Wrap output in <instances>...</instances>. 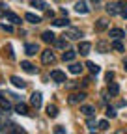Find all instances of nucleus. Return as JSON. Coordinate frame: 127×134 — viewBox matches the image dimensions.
<instances>
[{
  "instance_id": "nucleus-1",
  "label": "nucleus",
  "mask_w": 127,
  "mask_h": 134,
  "mask_svg": "<svg viewBox=\"0 0 127 134\" xmlns=\"http://www.w3.org/2000/svg\"><path fill=\"white\" fill-rule=\"evenodd\" d=\"M64 37H67V39H81L82 37V32L78 28H67L66 34H64Z\"/></svg>"
},
{
  "instance_id": "nucleus-2",
  "label": "nucleus",
  "mask_w": 127,
  "mask_h": 134,
  "mask_svg": "<svg viewBox=\"0 0 127 134\" xmlns=\"http://www.w3.org/2000/svg\"><path fill=\"white\" fill-rule=\"evenodd\" d=\"M41 60H43V63L45 65H49V63H54V54L51 52V50L49 48H47V50H43V52H41Z\"/></svg>"
},
{
  "instance_id": "nucleus-3",
  "label": "nucleus",
  "mask_w": 127,
  "mask_h": 134,
  "mask_svg": "<svg viewBox=\"0 0 127 134\" xmlns=\"http://www.w3.org/2000/svg\"><path fill=\"white\" fill-rule=\"evenodd\" d=\"M30 104L34 106V108H39V106H41V93H39V91L32 93V97H30Z\"/></svg>"
},
{
  "instance_id": "nucleus-4",
  "label": "nucleus",
  "mask_w": 127,
  "mask_h": 134,
  "mask_svg": "<svg viewBox=\"0 0 127 134\" xmlns=\"http://www.w3.org/2000/svg\"><path fill=\"white\" fill-rule=\"evenodd\" d=\"M51 78H52L54 82H60V84H62V82H67V80H66V75H64L62 71H58V69H54V71L51 73Z\"/></svg>"
},
{
  "instance_id": "nucleus-5",
  "label": "nucleus",
  "mask_w": 127,
  "mask_h": 134,
  "mask_svg": "<svg viewBox=\"0 0 127 134\" xmlns=\"http://www.w3.org/2000/svg\"><path fill=\"white\" fill-rule=\"evenodd\" d=\"M38 50H39V48H38L36 43H26V45H24V52H26L28 56H36Z\"/></svg>"
},
{
  "instance_id": "nucleus-6",
  "label": "nucleus",
  "mask_w": 127,
  "mask_h": 134,
  "mask_svg": "<svg viewBox=\"0 0 127 134\" xmlns=\"http://www.w3.org/2000/svg\"><path fill=\"white\" fill-rule=\"evenodd\" d=\"M6 21H9L11 24H21V17L11 13V11H6Z\"/></svg>"
},
{
  "instance_id": "nucleus-7",
  "label": "nucleus",
  "mask_w": 127,
  "mask_h": 134,
  "mask_svg": "<svg viewBox=\"0 0 127 134\" xmlns=\"http://www.w3.org/2000/svg\"><path fill=\"white\" fill-rule=\"evenodd\" d=\"M121 8H123L121 4H108V6H107V11H108L110 15H116V13H121V11H123Z\"/></svg>"
},
{
  "instance_id": "nucleus-8",
  "label": "nucleus",
  "mask_w": 127,
  "mask_h": 134,
  "mask_svg": "<svg viewBox=\"0 0 127 134\" xmlns=\"http://www.w3.org/2000/svg\"><path fill=\"white\" fill-rule=\"evenodd\" d=\"M90 48H92V45H90L88 41H82V43H78V52H81L82 56L90 54Z\"/></svg>"
},
{
  "instance_id": "nucleus-9",
  "label": "nucleus",
  "mask_w": 127,
  "mask_h": 134,
  "mask_svg": "<svg viewBox=\"0 0 127 134\" xmlns=\"http://www.w3.org/2000/svg\"><path fill=\"white\" fill-rule=\"evenodd\" d=\"M84 99H86V93H73L69 97V103L71 104H77V103H81V100H84Z\"/></svg>"
},
{
  "instance_id": "nucleus-10",
  "label": "nucleus",
  "mask_w": 127,
  "mask_h": 134,
  "mask_svg": "<svg viewBox=\"0 0 127 134\" xmlns=\"http://www.w3.org/2000/svg\"><path fill=\"white\" fill-rule=\"evenodd\" d=\"M123 36H125V32L121 28H112V30H110V37H112V39H121Z\"/></svg>"
},
{
  "instance_id": "nucleus-11",
  "label": "nucleus",
  "mask_w": 127,
  "mask_h": 134,
  "mask_svg": "<svg viewBox=\"0 0 127 134\" xmlns=\"http://www.w3.org/2000/svg\"><path fill=\"white\" fill-rule=\"evenodd\" d=\"M24 19H26L28 23H32V24H39V23H41V17H38V15H34V13H26Z\"/></svg>"
},
{
  "instance_id": "nucleus-12",
  "label": "nucleus",
  "mask_w": 127,
  "mask_h": 134,
  "mask_svg": "<svg viewBox=\"0 0 127 134\" xmlns=\"http://www.w3.org/2000/svg\"><path fill=\"white\" fill-rule=\"evenodd\" d=\"M41 39H43L45 43H52L56 37H54V34H52L51 30H47V32H43V34H41Z\"/></svg>"
},
{
  "instance_id": "nucleus-13",
  "label": "nucleus",
  "mask_w": 127,
  "mask_h": 134,
  "mask_svg": "<svg viewBox=\"0 0 127 134\" xmlns=\"http://www.w3.org/2000/svg\"><path fill=\"white\" fill-rule=\"evenodd\" d=\"M75 56H77L75 50H66V52L62 54V60H64V62H73V60H75Z\"/></svg>"
},
{
  "instance_id": "nucleus-14",
  "label": "nucleus",
  "mask_w": 127,
  "mask_h": 134,
  "mask_svg": "<svg viewBox=\"0 0 127 134\" xmlns=\"http://www.w3.org/2000/svg\"><path fill=\"white\" fill-rule=\"evenodd\" d=\"M11 84H13L15 88H21V90L26 86V82H24L23 78H19V76H11Z\"/></svg>"
},
{
  "instance_id": "nucleus-15",
  "label": "nucleus",
  "mask_w": 127,
  "mask_h": 134,
  "mask_svg": "<svg viewBox=\"0 0 127 134\" xmlns=\"http://www.w3.org/2000/svg\"><path fill=\"white\" fill-rule=\"evenodd\" d=\"M75 9H77V13H88V4L86 2H77L75 4Z\"/></svg>"
},
{
  "instance_id": "nucleus-16",
  "label": "nucleus",
  "mask_w": 127,
  "mask_h": 134,
  "mask_svg": "<svg viewBox=\"0 0 127 134\" xmlns=\"http://www.w3.org/2000/svg\"><path fill=\"white\" fill-rule=\"evenodd\" d=\"M21 67H23L26 73H30V75H34V73H36V67L32 65L30 62H21Z\"/></svg>"
},
{
  "instance_id": "nucleus-17",
  "label": "nucleus",
  "mask_w": 127,
  "mask_h": 134,
  "mask_svg": "<svg viewBox=\"0 0 127 134\" xmlns=\"http://www.w3.org/2000/svg\"><path fill=\"white\" fill-rule=\"evenodd\" d=\"M107 90H108L110 95H118V93H120V86H118L116 82H108V88H107Z\"/></svg>"
},
{
  "instance_id": "nucleus-18",
  "label": "nucleus",
  "mask_w": 127,
  "mask_h": 134,
  "mask_svg": "<svg viewBox=\"0 0 127 134\" xmlns=\"http://www.w3.org/2000/svg\"><path fill=\"white\" fill-rule=\"evenodd\" d=\"M86 67L90 69L92 75H97V73L101 71V69H99V65H97V63H93V62H86Z\"/></svg>"
},
{
  "instance_id": "nucleus-19",
  "label": "nucleus",
  "mask_w": 127,
  "mask_h": 134,
  "mask_svg": "<svg viewBox=\"0 0 127 134\" xmlns=\"http://www.w3.org/2000/svg\"><path fill=\"white\" fill-rule=\"evenodd\" d=\"M69 71H71L73 75H78V73H82V65H81V63H71V65H69Z\"/></svg>"
},
{
  "instance_id": "nucleus-20",
  "label": "nucleus",
  "mask_w": 127,
  "mask_h": 134,
  "mask_svg": "<svg viewBox=\"0 0 127 134\" xmlns=\"http://www.w3.org/2000/svg\"><path fill=\"white\" fill-rule=\"evenodd\" d=\"M47 115H49V117H56L58 115V108L54 104H49V106H47Z\"/></svg>"
},
{
  "instance_id": "nucleus-21",
  "label": "nucleus",
  "mask_w": 127,
  "mask_h": 134,
  "mask_svg": "<svg viewBox=\"0 0 127 134\" xmlns=\"http://www.w3.org/2000/svg\"><path fill=\"white\" fill-rule=\"evenodd\" d=\"M107 26H108V24H107V21H105V19H99L97 23H95V30H97V32L107 30Z\"/></svg>"
},
{
  "instance_id": "nucleus-22",
  "label": "nucleus",
  "mask_w": 127,
  "mask_h": 134,
  "mask_svg": "<svg viewBox=\"0 0 127 134\" xmlns=\"http://www.w3.org/2000/svg\"><path fill=\"white\" fill-rule=\"evenodd\" d=\"M112 48H114V50H120V52H123V50H125V45H123L120 39H114V41H112Z\"/></svg>"
},
{
  "instance_id": "nucleus-23",
  "label": "nucleus",
  "mask_w": 127,
  "mask_h": 134,
  "mask_svg": "<svg viewBox=\"0 0 127 134\" xmlns=\"http://www.w3.org/2000/svg\"><path fill=\"white\" fill-rule=\"evenodd\" d=\"M81 112H82L84 115H88V117H90V115L93 114V106H90V104H84V106H81Z\"/></svg>"
},
{
  "instance_id": "nucleus-24",
  "label": "nucleus",
  "mask_w": 127,
  "mask_h": 134,
  "mask_svg": "<svg viewBox=\"0 0 127 134\" xmlns=\"http://www.w3.org/2000/svg\"><path fill=\"white\" fill-rule=\"evenodd\" d=\"M32 8H36V9H45V2L43 0H32Z\"/></svg>"
},
{
  "instance_id": "nucleus-25",
  "label": "nucleus",
  "mask_w": 127,
  "mask_h": 134,
  "mask_svg": "<svg viewBox=\"0 0 127 134\" xmlns=\"http://www.w3.org/2000/svg\"><path fill=\"white\" fill-rule=\"evenodd\" d=\"M52 24H54V26H67V24H69V21H67V19H54V21H52Z\"/></svg>"
},
{
  "instance_id": "nucleus-26",
  "label": "nucleus",
  "mask_w": 127,
  "mask_h": 134,
  "mask_svg": "<svg viewBox=\"0 0 127 134\" xmlns=\"http://www.w3.org/2000/svg\"><path fill=\"white\" fill-rule=\"evenodd\" d=\"M15 110H17V114H21V115H26V114H28V110H26L24 104H17V108H15Z\"/></svg>"
},
{
  "instance_id": "nucleus-27",
  "label": "nucleus",
  "mask_w": 127,
  "mask_h": 134,
  "mask_svg": "<svg viewBox=\"0 0 127 134\" xmlns=\"http://www.w3.org/2000/svg\"><path fill=\"white\" fill-rule=\"evenodd\" d=\"M54 45L58 48H66V37H64V39H54Z\"/></svg>"
},
{
  "instance_id": "nucleus-28",
  "label": "nucleus",
  "mask_w": 127,
  "mask_h": 134,
  "mask_svg": "<svg viewBox=\"0 0 127 134\" xmlns=\"http://www.w3.org/2000/svg\"><path fill=\"white\" fill-rule=\"evenodd\" d=\"M97 48L101 50V52H107V50H108V45H107L105 41H99V43H97Z\"/></svg>"
},
{
  "instance_id": "nucleus-29",
  "label": "nucleus",
  "mask_w": 127,
  "mask_h": 134,
  "mask_svg": "<svg viewBox=\"0 0 127 134\" xmlns=\"http://www.w3.org/2000/svg\"><path fill=\"white\" fill-rule=\"evenodd\" d=\"M97 127H99V130H107V129H108V121H105V119H103V121H99V123H97Z\"/></svg>"
},
{
  "instance_id": "nucleus-30",
  "label": "nucleus",
  "mask_w": 127,
  "mask_h": 134,
  "mask_svg": "<svg viewBox=\"0 0 127 134\" xmlns=\"http://www.w3.org/2000/svg\"><path fill=\"white\" fill-rule=\"evenodd\" d=\"M107 117H116V110L114 108H107Z\"/></svg>"
},
{
  "instance_id": "nucleus-31",
  "label": "nucleus",
  "mask_w": 127,
  "mask_h": 134,
  "mask_svg": "<svg viewBox=\"0 0 127 134\" xmlns=\"http://www.w3.org/2000/svg\"><path fill=\"white\" fill-rule=\"evenodd\" d=\"M88 129H90V130L95 129V121H93V119H88Z\"/></svg>"
},
{
  "instance_id": "nucleus-32",
  "label": "nucleus",
  "mask_w": 127,
  "mask_h": 134,
  "mask_svg": "<svg viewBox=\"0 0 127 134\" xmlns=\"http://www.w3.org/2000/svg\"><path fill=\"white\" fill-rule=\"evenodd\" d=\"M54 132H58V134H62V132H66V129H64V127H56V129H54Z\"/></svg>"
},
{
  "instance_id": "nucleus-33",
  "label": "nucleus",
  "mask_w": 127,
  "mask_h": 134,
  "mask_svg": "<svg viewBox=\"0 0 127 134\" xmlns=\"http://www.w3.org/2000/svg\"><path fill=\"white\" fill-rule=\"evenodd\" d=\"M2 28H4V30H6V32H11V30H13V28H11V26H9V24H6V23H4V24H2Z\"/></svg>"
},
{
  "instance_id": "nucleus-34",
  "label": "nucleus",
  "mask_w": 127,
  "mask_h": 134,
  "mask_svg": "<svg viewBox=\"0 0 127 134\" xmlns=\"http://www.w3.org/2000/svg\"><path fill=\"white\" fill-rule=\"evenodd\" d=\"M114 78V73H107V80H112Z\"/></svg>"
},
{
  "instance_id": "nucleus-35",
  "label": "nucleus",
  "mask_w": 127,
  "mask_h": 134,
  "mask_svg": "<svg viewBox=\"0 0 127 134\" xmlns=\"http://www.w3.org/2000/svg\"><path fill=\"white\" fill-rule=\"evenodd\" d=\"M121 15H123V19H127V8H125V9L121 11Z\"/></svg>"
},
{
  "instance_id": "nucleus-36",
  "label": "nucleus",
  "mask_w": 127,
  "mask_h": 134,
  "mask_svg": "<svg viewBox=\"0 0 127 134\" xmlns=\"http://www.w3.org/2000/svg\"><path fill=\"white\" fill-rule=\"evenodd\" d=\"M0 15H4V4H0Z\"/></svg>"
},
{
  "instance_id": "nucleus-37",
  "label": "nucleus",
  "mask_w": 127,
  "mask_h": 134,
  "mask_svg": "<svg viewBox=\"0 0 127 134\" xmlns=\"http://www.w3.org/2000/svg\"><path fill=\"white\" fill-rule=\"evenodd\" d=\"M123 69H125V73H127V58H125V62H123Z\"/></svg>"
},
{
  "instance_id": "nucleus-38",
  "label": "nucleus",
  "mask_w": 127,
  "mask_h": 134,
  "mask_svg": "<svg viewBox=\"0 0 127 134\" xmlns=\"http://www.w3.org/2000/svg\"><path fill=\"white\" fill-rule=\"evenodd\" d=\"M92 2H99V0H92Z\"/></svg>"
}]
</instances>
